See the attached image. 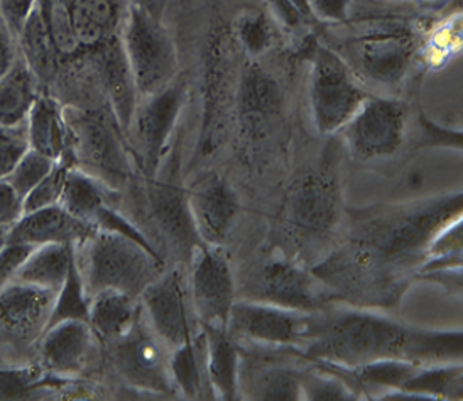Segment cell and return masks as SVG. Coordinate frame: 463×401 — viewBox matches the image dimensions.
I'll list each match as a JSON object with an SVG mask.
<instances>
[{
	"label": "cell",
	"instance_id": "obj_1",
	"mask_svg": "<svg viewBox=\"0 0 463 401\" xmlns=\"http://www.w3.org/2000/svg\"><path fill=\"white\" fill-rule=\"evenodd\" d=\"M308 356L340 369H355L381 359L418 364L458 363L462 332H433L398 324L373 311L340 310L315 317Z\"/></svg>",
	"mask_w": 463,
	"mask_h": 401
},
{
	"label": "cell",
	"instance_id": "obj_2",
	"mask_svg": "<svg viewBox=\"0 0 463 401\" xmlns=\"http://www.w3.org/2000/svg\"><path fill=\"white\" fill-rule=\"evenodd\" d=\"M462 215V192L426 198L364 215L344 251L359 268L369 290L392 283V270L425 259L428 246L445 225Z\"/></svg>",
	"mask_w": 463,
	"mask_h": 401
},
{
	"label": "cell",
	"instance_id": "obj_3",
	"mask_svg": "<svg viewBox=\"0 0 463 401\" xmlns=\"http://www.w3.org/2000/svg\"><path fill=\"white\" fill-rule=\"evenodd\" d=\"M77 263L89 297L102 290H116L132 298L165 272L157 251L142 246L126 234L93 229L75 246Z\"/></svg>",
	"mask_w": 463,
	"mask_h": 401
},
{
	"label": "cell",
	"instance_id": "obj_4",
	"mask_svg": "<svg viewBox=\"0 0 463 401\" xmlns=\"http://www.w3.org/2000/svg\"><path fill=\"white\" fill-rule=\"evenodd\" d=\"M239 46L231 27L217 24L206 34L202 54V120L194 149V163L217 155L235 120L239 81Z\"/></svg>",
	"mask_w": 463,
	"mask_h": 401
},
{
	"label": "cell",
	"instance_id": "obj_5",
	"mask_svg": "<svg viewBox=\"0 0 463 401\" xmlns=\"http://www.w3.org/2000/svg\"><path fill=\"white\" fill-rule=\"evenodd\" d=\"M120 44L139 97L161 91L180 77L178 48L159 14L128 5Z\"/></svg>",
	"mask_w": 463,
	"mask_h": 401
},
{
	"label": "cell",
	"instance_id": "obj_6",
	"mask_svg": "<svg viewBox=\"0 0 463 401\" xmlns=\"http://www.w3.org/2000/svg\"><path fill=\"white\" fill-rule=\"evenodd\" d=\"M309 70V109L313 124L322 136L342 129L369 93L362 87L352 66L328 46L315 44Z\"/></svg>",
	"mask_w": 463,
	"mask_h": 401
},
{
	"label": "cell",
	"instance_id": "obj_7",
	"mask_svg": "<svg viewBox=\"0 0 463 401\" xmlns=\"http://www.w3.org/2000/svg\"><path fill=\"white\" fill-rule=\"evenodd\" d=\"M70 126V151L73 167L87 171L112 190L122 188L132 177L128 149L120 139L118 124L100 110L65 107Z\"/></svg>",
	"mask_w": 463,
	"mask_h": 401
},
{
	"label": "cell",
	"instance_id": "obj_8",
	"mask_svg": "<svg viewBox=\"0 0 463 401\" xmlns=\"http://www.w3.org/2000/svg\"><path fill=\"white\" fill-rule=\"evenodd\" d=\"M186 99L188 83L184 78L178 77L166 89L139 97L137 100L126 134L147 180L155 178L165 165L167 146L176 130Z\"/></svg>",
	"mask_w": 463,
	"mask_h": 401
},
{
	"label": "cell",
	"instance_id": "obj_9",
	"mask_svg": "<svg viewBox=\"0 0 463 401\" xmlns=\"http://www.w3.org/2000/svg\"><path fill=\"white\" fill-rule=\"evenodd\" d=\"M408 119L410 105L404 100L369 95L338 132L350 155L362 161H373L394 156L402 148Z\"/></svg>",
	"mask_w": 463,
	"mask_h": 401
},
{
	"label": "cell",
	"instance_id": "obj_10",
	"mask_svg": "<svg viewBox=\"0 0 463 401\" xmlns=\"http://www.w3.org/2000/svg\"><path fill=\"white\" fill-rule=\"evenodd\" d=\"M142 315L169 349L196 336L202 324L196 317L188 278L181 266L161 272L142 291Z\"/></svg>",
	"mask_w": 463,
	"mask_h": 401
},
{
	"label": "cell",
	"instance_id": "obj_11",
	"mask_svg": "<svg viewBox=\"0 0 463 401\" xmlns=\"http://www.w3.org/2000/svg\"><path fill=\"white\" fill-rule=\"evenodd\" d=\"M112 363L118 375L134 388L169 395L175 385L169 373V354L166 344L156 336L146 317L141 315L129 332L110 342Z\"/></svg>",
	"mask_w": 463,
	"mask_h": 401
},
{
	"label": "cell",
	"instance_id": "obj_12",
	"mask_svg": "<svg viewBox=\"0 0 463 401\" xmlns=\"http://www.w3.org/2000/svg\"><path fill=\"white\" fill-rule=\"evenodd\" d=\"M56 293L23 283L0 288V349L29 350L39 344L52 319Z\"/></svg>",
	"mask_w": 463,
	"mask_h": 401
},
{
	"label": "cell",
	"instance_id": "obj_13",
	"mask_svg": "<svg viewBox=\"0 0 463 401\" xmlns=\"http://www.w3.org/2000/svg\"><path fill=\"white\" fill-rule=\"evenodd\" d=\"M190 263L188 285L200 324L227 327L235 303V283L229 258L219 246L200 244Z\"/></svg>",
	"mask_w": 463,
	"mask_h": 401
},
{
	"label": "cell",
	"instance_id": "obj_14",
	"mask_svg": "<svg viewBox=\"0 0 463 401\" xmlns=\"http://www.w3.org/2000/svg\"><path fill=\"white\" fill-rule=\"evenodd\" d=\"M315 315L264 301L245 300L232 307L227 329L231 334L266 346H298L308 342Z\"/></svg>",
	"mask_w": 463,
	"mask_h": 401
},
{
	"label": "cell",
	"instance_id": "obj_15",
	"mask_svg": "<svg viewBox=\"0 0 463 401\" xmlns=\"http://www.w3.org/2000/svg\"><path fill=\"white\" fill-rule=\"evenodd\" d=\"M147 202L157 227L166 235L169 244L183 256L192 258L194 249L203 243L194 231L188 190L181 183L178 158L166 163L163 175L157 171L155 178H149Z\"/></svg>",
	"mask_w": 463,
	"mask_h": 401
},
{
	"label": "cell",
	"instance_id": "obj_16",
	"mask_svg": "<svg viewBox=\"0 0 463 401\" xmlns=\"http://www.w3.org/2000/svg\"><path fill=\"white\" fill-rule=\"evenodd\" d=\"M284 217L299 237H320L340 219V194L332 175L309 171L291 185L284 198Z\"/></svg>",
	"mask_w": 463,
	"mask_h": 401
},
{
	"label": "cell",
	"instance_id": "obj_17",
	"mask_svg": "<svg viewBox=\"0 0 463 401\" xmlns=\"http://www.w3.org/2000/svg\"><path fill=\"white\" fill-rule=\"evenodd\" d=\"M284 93L279 81L258 60H247L241 65L235 120L242 136L260 139L276 128L283 116Z\"/></svg>",
	"mask_w": 463,
	"mask_h": 401
},
{
	"label": "cell",
	"instance_id": "obj_18",
	"mask_svg": "<svg viewBox=\"0 0 463 401\" xmlns=\"http://www.w3.org/2000/svg\"><path fill=\"white\" fill-rule=\"evenodd\" d=\"M364 78L383 87H398L408 77L418 54V39L406 29H377L354 41Z\"/></svg>",
	"mask_w": 463,
	"mask_h": 401
},
{
	"label": "cell",
	"instance_id": "obj_19",
	"mask_svg": "<svg viewBox=\"0 0 463 401\" xmlns=\"http://www.w3.org/2000/svg\"><path fill=\"white\" fill-rule=\"evenodd\" d=\"M186 190L194 231L200 241L206 246H220L239 217V195L217 173H206Z\"/></svg>",
	"mask_w": 463,
	"mask_h": 401
},
{
	"label": "cell",
	"instance_id": "obj_20",
	"mask_svg": "<svg viewBox=\"0 0 463 401\" xmlns=\"http://www.w3.org/2000/svg\"><path fill=\"white\" fill-rule=\"evenodd\" d=\"M245 300L264 301L291 310H317L320 298L307 272L283 258L270 259L250 276L245 286Z\"/></svg>",
	"mask_w": 463,
	"mask_h": 401
},
{
	"label": "cell",
	"instance_id": "obj_21",
	"mask_svg": "<svg viewBox=\"0 0 463 401\" xmlns=\"http://www.w3.org/2000/svg\"><path fill=\"white\" fill-rule=\"evenodd\" d=\"M95 332L89 322L65 320L44 330L39 340L43 366L60 377L83 373L95 349Z\"/></svg>",
	"mask_w": 463,
	"mask_h": 401
},
{
	"label": "cell",
	"instance_id": "obj_22",
	"mask_svg": "<svg viewBox=\"0 0 463 401\" xmlns=\"http://www.w3.org/2000/svg\"><path fill=\"white\" fill-rule=\"evenodd\" d=\"M71 31L83 56H95L120 38L128 4L122 0H65Z\"/></svg>",
	"mask_w": 463,
	"mask_h": 401
},
{
	"label": "cell",
	"instance_id": "obj_23",
	"mask_svg": "<svg viewBox=\"0 0 463 401\" xmlns=\"http://www.w3.org/2000/svg\"><path fill=\"white\" fill-rule=\"evenodd\" d=\"M95 227L71 215L65 207L52 205L23 214L9 229L7 243L39 247L46 244H78Z\"/></svg>",
	"mask_w": 463,
	"mask_h": 401
},
{
	"label": "cell",
	"instance_id": "obj_24",
	"mask_svg": "<svg viewBox=\"0 0 463 401\" xmlns=\"http://www.w3.org/2000/svg\"><path fill=\"white\" fill-rule=\"evenodd\" d=\"M26 132L31 149L52 158L56 163L73 165L65 107L52 95L39 93L27 116Z\"/></svg>",
	"mask_w": 463,
	"mask_h": 401
},
{
	"label": "cell",
	"instance_id": "obj_25",
	"mask_svg": "<svg viewBox=\"0 0 463 401\" xmlns=\"http://www.w3.org/2000/svg\"><path fill=\"white\" fill-rule=\"evenodd\" d=\"M169 373L175 391L190 400H212V388L206 368L205 334L200 329L196 336L186 340L169 354Z\"/></svg>",
	"mask_w": 463,
	"mask_h": 401
},
{
	"label": "cell",
	"instance_id": "obj_26",
	"mask_svg": "<svg viewBox=\"0 0 463 401\" xmlns=\"http://www.w3.org/2000/svg\"><path fill=\"white\" fill-rule=\"evenodd\" d=\"M205 334L206 368L215 398L231 401L241 398L239 395V368L241 356L232 340L227 327L202 325Z\"/></svg>",
	"mask_w": 463,
	"mask_h": 401
},
{
	"label": "cell",
	"instance_id": "obj_27",
	"mask_svg": "<svg viewBox=\"0 0 463 401\" xmlns=\"http://www.w3.org/2000/svg\"><path fill=\"white\" fill-rule=\"evenodd\" d=\"M239 395L250 400H301V375L269 364H244L239 368Z\"/></svg>",
	"mask_w": 463,
	"mask_h": 401
},
{
	"label": "cell",
	"instance_id": "obj_28",
	"mask_svg": "<svg viewBox=\"0 0 463 401\" xmlns=\"http://www.w3.org/2000/svg\"><path fill=\"white\" fill-rule=\"evenodd\" d=\"M386 400H462V366L458 363L421 364L396 395Z\"/></svg>",
	"mask_w": 463,
	"mask_h": 401
},
{
	"label": "cell",
	"instance_id": "obj_29",
	"mask_svg": "<svg viewBox=\"0 0 463 401\" xmlns=\"http://www.w3.org/2000/svg\"><path fill=\"white\" fill-rule=\"evenodd\" d=\"M141 315L137 298L116 290H102L90 297L89 324L97 339L112 342L129 332Z\"/></svg>",
	"mask_w": 463,
	"mask_h": 401
},
{
	"label": "cell",
	"instance_id": "obj_30",
	"mask_svg": "<svg viewBox=\"0 0 463 401\" xmlns=\"http://www.w3.org/2000/svg\"><path fill=\"white\" fill-rule=\"evenodd\" d=\"M39 93L38 75L24 58H17L0 80V126H24Z\"/></svg>",
	"mask_w": 463,
	"mask_h": 401
},
{
	"label": "cell",
	"instance_id": "obj_31",
	"mask_svg": "<svg viewBox=\"0 0 463 401\" xmlns=\"http://www.w3.org/2000/svg\"><path fill=\"white\" fill-rule=\"evenodd\" d=\"M77 244H46L34 247L15 276V283L58 291L65 283L75 259Z\"/></svg>",
	"mask_w": 463,
	"mask_h": 401
},
{
	"label": "cell",
	"instance_id": "obj_32",
	"mask_svg": "<svg viewBox=\"0 0 463 401\" xmlns=\"http://www.w3.org/2000/svg\"><path fill=\"white\" fill-rule=\"evenodd\" d=\"M114 192L116 190L97 180L87 171L78 167H70L66 171L65 188L60 205L65 207L71 215L91 225L103 208L110 205V194Z\"/></svg>",
	"mask_w": 463,
	"mask_h": 401
},
{
	"label": "cell",
	"instance_id": "obj_33",
	"mask_svg": "<svg viewBox=\"0 0 463 401\" xmlns=\"http://www.w3.org/2000/svg\"><path fill=\"white\" fill-rule=\"evenodd\" d=\"M231 33L237 46L249 56V60H258L269 52L276 34L269 15L254 7L242 9L235 15Z\"/></svg>",
	"mask_w": 463,
	"mask_h": 401
},
{
	"label": "cell",
	"instance_id": "obj_34",
	"mask_svg": "<svg viewBox=\"0 0 463 401\" xmlns=\"http://www.w3.org/2000/svg\"><path fill=\"white\" fill-rule=\"evenodd\" d=\"M89 310H90V297L87 293L81 272L78 268L77 253H75V259L70 266L65 283L56 291L48 327L65 322V320L89 322Z\"/></svg>",
	"mask_w": 463,
	"mask_h": 401
},
{
	"label": "cell",
	"instance_id": "obj_35",
	"mask_svg": "<svg viewBox=\"0 0 463 401\" xmlns=\"http://www.w3.org/2000/svg\"><path fill=\"white\" fill-rule=\"evenodd\" d=\"M359 391L350 387L336 373H307L301 376V400L350 401L359 400Z\"/></svg>",
	"mask_w": 463,
	"mask_h": 401
},
{
	"label": "cell",
	"instance_id": "obj_36",
	"mask_svg": "<svg viewBox=\"0 0 463 401\" xmlns=\"http://www.w3.org/2000/svg\"><path fill=\"white\" fill-rule=\"evenodd\" d=\"M58 163L52 158L41 155L38 151L29 148V151L19 159V163L14 167L11 175L5 178V182L9 183L13 186L14 192L24 200L27 195L31 194L39 183L52 173V169Z\"/></svg>",
	"mask_w": 463,
	"mask_h": 401
},
{
	"label": "cell",
	"instance_id": "obj_37",
	"mask_svg": "<svg viewBox=\"0 0 463 401\" xmlns=\"http://www.w3.org/2000/svg\"><path fill=\"white\" fill-rule=\"evenodd\" d=\"M70 167H73V165L58 163L52 169V173L23 200V214L60 205L63 188H65L66 171Z\"/></svg>",
	"mask_w": 463,
	"mask_h": 401
},
{
	"label": "cell",
	"instance_id": "obj_38",
	"mask_svg": "<svg viewBox=\"0 0 463 401\" xmlns=\"http://www.w3.org/2000/svg\"><path fill=\"white\" fill-rule=\"evenodd\" d=\"M29 151L26 124L5 128L0 126V180H5L19 159Z\"/></svg>",
	"mask_w": 463,
	"mask_h": 401
},
{
	"label": "cell",
	"instance_id": "obj_39",
	"mask_svg": "<svg viewBox=\"0 0 463 401\" xmlns=\"http://www.w3.org/2000/svg\"><path fill=\"white\" fill-rule=\"evenodd\" d=\"M38 4L39 0H0V21L14 39L23 34Z\"/></svg>",
	"mask_w": 463,
	"mask_h": 401
},
{
	"label": "cell",
	"instance_id": "obj_40",
	"mask_svg": "<svg viewBox=\"0 0 463 401\" xmlns=\"http://www.w3.org/2000/svg\"><path fill=\"white\" fill-rule=\"evenodd\" d=\"M34 247L7 243L0 251V288L13 283Z\"/></svg>",
	"mask_w": 463,
	"mask_h": 401
},
{
	"label": "cell",
	"instance_id": "obj_41",
	"mask_svg": "<svg viewBox=\"0 0 463 401\" xmlns=\"http://www.w3.org/2000/svg\"><path fill=\"white\" fill-rule=\"evenodd\" d=\"M315 21L326 24L345 23L352 14L354 0H307Z\"/></svg>",
	"mask_w": 463,
	"mask_h": 401
},
{
	"label": "cell",
	"instance_id": "obj_42",
	"mask_svg": "<svg viewBox=\"0 0 463 401\" xmlns=\"http://www.w3.org/2000/svg\"><path fill=\"white\" fill-rule=\"evenodd\" d=\"M38 377L29 369L26 371H0V398H15L34 388Z\"/></svg>",
	"mask_w": 463,
	"mask_h": 401
},
{
	"label": "cell",
	"instance_id": "obj_43",
	"mask_svg": "<svg viewBox=\"0 0 463 401\" xmlns=\"http://www.w3.org/2000/svg\"><path fill=\"white\" fill-rule=\"evenodd\" d=\"M23 215V198L5 180H0V227H11Z\"/></svg>",
	"mask_w": 463,
	"mask_h": 401
},
{
	"label": "cell",
	"instance_id": "obj_44",
	"mask_svg": "<svg viewBox=\"0 0 463 401\" xmlns=\"http://www.w3.org/2000/svg\"><path fill=\"white\" fill-rule=\"evenodd\" d=\"M17 56L14 52V38L0 21V80L13 68Z\"/></svg>",
	"mask_w": 463,
	"mask_h": 401
},
{
	"label": "cell",
	"instance_id": "obj_45",
	"mask_svg": "<svg viewBox=\"0 0 463 401\" xmlns=\"http://www.w3.org/2000/svg\"><path fill=\"white\" fill-rule=\"evenodd\" d=\"M128 5H136L146 9L149 13L159 14L161 15V2L159 0H126Z\"/></svg>",
	"mask_w": 463,
	"mask_h": 401
},
{
	"label": "cell",
	"instance_id": "obj_46",
	"mask_svg": "<svg viewBox=\"0 0 463 401\" xmlns=\"http://www.w3.org/2000/svg\"><path fill=\"white\" fill-rule=\"evenodd\" d=\"M9 229H11V227H0V251H2V247L7 244V237H9Z\"/></svg>",
	"mask_w": 463,
	"mask_h": 401
}]
</instances>
